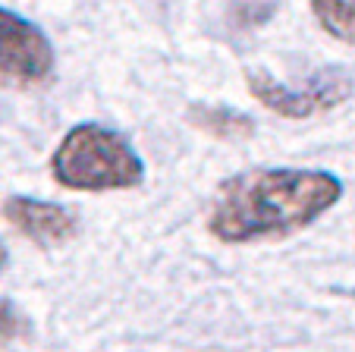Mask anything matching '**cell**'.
Instances as JSON below:
<instances>
[{
	"label": "cell",
	"instance_id": "9c48e42d",
	"mask_svg": "<svg viewBox=\"0 0 355 352\" xmlns=\"http://www.w3.org/2000/svg\"><path fill=\"white\" fill-rule=\"evenodd\" d=\"M26 318H22L19 312H16L13 302L0 299V343H10V340L22 337L26 333Z\"/></svg>",
	"mask_w": 355,
	"mask_h": 352
},
{
	"label": "cell",
	"instance_id": "30bf717a",
	"mask_svg": "<svg viewBox=\"0 0 355 352\" xmlns=\"http://www.w3.org/2000/svg\"><path fill=\"white\" fill-rule=\"evenodd\" d=\"M7 265H10V255H7V246L0 242V274L7 271Z\"/></svg>",
	"mask_w": 355,
	"mask_h": 352
},
{
	"label": "cell",
	"instance_id": "52a82bcc",
	"mask_svg": "<svg viewBox=\"0 0 355 352\" xmlns=\"http://www.w3.org/2000/svg\"><path fill=\"white\" fill-rule=\"evenodd\" d=\"M318 26L336 41L355 44V0H309Z\"/></svg>",
	"mask_w": 355,
	"mask_h": 352
},
{
	"label": "cell",
	"instance_id": "8992f818",
	"mask_svg": "<svg viewBox=\"0 0 355 352\" xmlns=\"http://www.w3.org/2000/svg\"><path fill=\"white\" fill-rule=\"evenodd\" d=\"M189 123L201 133L217 135V139H248L255 133V120L227 104H192Z\"/></svg>",
	"mask_w": 355,
	"mask_h": 352
},
{
	"label": "cell",
	"instance_id": "5b68a950",
	"mask_svg": "<svg viewBox=\"0 0 355 352\" xmlns=\"http://www.w3.org/2000/svg\"><path fill=\"white\" fill-rule=\"evenodd\" d=\"M0 214L16 226V230L32 240L41 249H60L69 240L79 236V217L73 208H63L57 201L26 199V195H10L0 208Z\"/></svg>",
	"mask_w": 355,
	"mask_h": 352
},
{
	"label": "cell",
	"instance_id": "7a4b0ae2",
	"mask_svg": "<svg viewBox=\"0 0 355 352\" xmlns=\"http://www.w3.org/2000/svg\"><path fill=\"white\" fill-rule=\"evenodd\" d=\"M51 173L73 192H114L135 189L145 180V160L126 135L98 123H79L60 139Z\"/></svg>",
	"mask_w": 355,
	"mask_h": 352
},
{
	"label": "cell",
	"instance_id": "ba28073f",
	"mask_svg": "<svg viewBox=\"0 0 355 352\" xmlns=\"http://www.w3.org/2000/svg\"><path fill=\"white\" fill-rule=\"evenodd\" d=\"M270 13H274V0H236L233 3V16L245 28L261 26Z\"/></svg>",
	"mask_w": 355,
	"mask_h": 352
},
{
	"label": "cell",
	"instance_id": "3957f363",
	"mask_svg": "<svg viewBox=\"0 0 355 352\" xmlns=\"http://www.w3.org/2000/svg\"><path fill=\"white\" fill-rule=\"evenodd\" d=\"M245 85L252 98L261 101L277 117H286V120H309L318 113H327L352 94V79L340 69L315 73L299 85H286V82L274 79L268 73H248Z\"/></svg>",
	"mask_w": 355,
	"mask_h": 352
},
{
	"label": "cell",
	"instance_id": "6da1fadb",
	"mask_svg": "<svg viewBox=\"0 0 355 352\" xmlns=\"http://www.w3.org/2000/svg\"><path fill=\"white\" fill-rule=\"evenodd\" d=\"M343 199V183L330 170L258 167L217 186L208 208V233L227 246L286 240L315 224Z\"/></svg>",
	"mask_w": 355,
	"mask_h": 352
},
{
	"label": "cell",
	"instance_id": "277c9868",
	"mask_svg": "<svg viewBox=\"0 0 355 352\" xmlns=\"http://www.w3.org/2000/svg\"><path fill=\"white\" fill-rule=\"evenodd\" d=\"M54 44L35 22L0 7V79L38 85L54 73Z\"/></svg>",
	"mask_w": 355,
	"mask_h": 352
}]
</instances>
